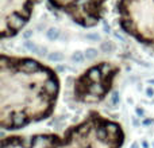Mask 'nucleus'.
Masks as SVG:
<instances>
[{
	"label": "nucleus",
	"instance_id": "1",
	"mask_svg": "<svg viewBox=\"0 0 154 148\" xmlns=\"http://www.w3.org/2000/svg\"><path fill=\"white\" fill-rule=\"evenodd\" d=\"M61 84L57 73L39 61L2 54L0 127L18 131L54 113Z\"/></svg>",
	"mask_w": 154,
	"mask_h": 148
},
{
	"label": "nucleus",
	"instance_id": "2",
	"mask_svg": "<svg viewBox=\"0 0 154 148\" xmlns=\"http://www.w3.org/2000/svg\"><path fill=\"white\" fill-rule=\"evenodd\" d=\"M126 132L118 121L96 111L62 133L10 135L0 148H122Z\"/></svg>",
	"mask_w": 154,
	"mask_h": 148
},
{
	"label": "nucleus",
	"instance_id": "3",
	"mask_svg": "<svg viewBox=\"0 0 154 148\" xmlns=\"http://www.w3.org/2000/svg\"><path fill=\"white\" fill-rule=\"evenodd\" d=\"M130 140L127 148H154V79L127 102Z\"/></svg>",
	"mask_w": 154,
	"mask_h": 148
},
{
	"label": "nucleus",
	"instance_id": "4",
	"mask_svg": "<svg viewBox=\"0 0 154 148\" xmlns=\"http://www.w3.org/2000/svg\"><path fill=\"white\" fill-rule=\"evenodd\" d=\"M122 30L154 50V0H118Z\"/></svg>",
	"mask_w": 154,
	"mask_h": 148
},
{
	"label": "nucleus",
	"instance_id": "5",
	"mask_svg": "<svg viewBox=\"0 0 154 148\" xmlns=\"http://www.w3.org/2000/svg\"><path fill=\"white\" fill-rule=\"evenodd\" d=\"M120 69L112 62H99L89 66L75 81L73 94L79 102L99 104L108 96Z\"/></svg>",
	"mask_w": 154,
	"mask_h": 148
},
{
	"label": "nucleus",
	"instance_id": "6",
	"mask_svg": "<svg viewBox=\"0 0 154 148\" xmlns=\"http://www.w3.org/2000/svg\"><path fill=\"white\" fill-rule=\"evenodd\" d=\"M37 0H0V38H12L22 31Z\"/></svg>",
	"mask_w": 154,
	"mask_h": 148
},
{
	"label": "nucleus",
	"instance_id": "7",
	"mask_svg": "<svg viewBox=\"0 0 154 148\" xmlns=\"http://www.w3.org/2000/svg\"><path fill=\"white\" fill-rule=\"evenodd\" d=\"M108 0H49L50 5L64 12L75 23L91 28L101 20Z\"/></svg>",
	"mask_w": 154,
	"mask_h": 148
}]
</instances>
